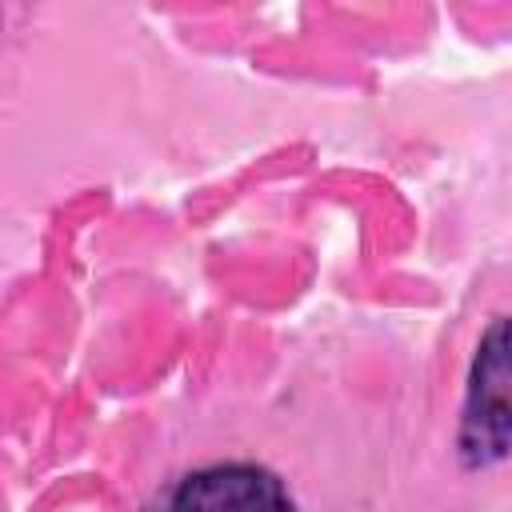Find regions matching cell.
Instances as JSON below:
<instances>
[{
    "instance_id": "1",
    "label": "cell",
    "mask_w": 512,
    "mask_h": 512,
    "mask_svg": "<svg viewBox=\"0 0 512 512\" xmlns=\"http://www.w3.org/2000/svg\"><path fill=\"white\" fill-rule=\"evenodd\" d=\"M512 448V316L488 324L476 344L464 420H460V452L472 468L500 460Z\"/></svg>"
},
{
    "instance_id": "2",
    "label": "cell",
    "mask_w": 512,
    "mask_h": 512,
    "mask_svg": "<svg viewBox=\"0 0 512 512\" xmlns=\"http://www.w3.org/2000/svg\"><path fill=\"white\" fill-rule=\"evenodd\" d=\"M156 512H296V504L268 468L212 464L184 476Z\"/></svg>"
}]
</instances>
